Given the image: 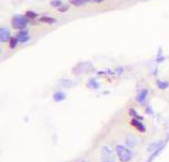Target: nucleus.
Listing matches in <instances>:
<instances>
[{
	"instance_id": "1",
	"label": "nucleus",
	"mask_w": 169,
	"mask_h": 162,
	"mask_svg": "<svg viewBox=\"0 0 169 162\" xmlns=\"http://www.w3.org/2000/svg\"><path fill=\"white\" fill-rule=\"evenodd\" d=\"M115 150H116V154L121 162H129L132 159V152L124 145H117Z\"/></svg>"
},
{
	"instance_id": "2",
	"label": "nucleus",
	"mask_w": 169,
	"mask_h": 162,
	"mask_svg": "<svg viewBox=\"0 0 169 162\" xmlns=\"http://www.w3.org/2000/svg\"><path fill=\"white\" fill-rule=\"evenodd\" d=\"M12 26L16 30H24L27 26V18L25 16H15L12 20Z\"/></svg>"
},
{
	"instance_id": "3",
	"label": "nucleus",
	"mask_w": 169,
	"mask_h": 162,
	"mask_svg": "<svg viewBox=\"0 0 169 162\" xmlns=\"http://www.w3.org/2000/svg\"><path fill=\"white\" fill-rule=\"evenodd\" d=\"M10 33L7 30L6 27H1L0 28V40L2 43H6L8 41H10Z\"/></svg>"
},
{
	"instance_id": "4",
	"label": "nucleus",
	"mask_w": 169,
	"mask_h": 162,
	"mask_svg": "<svg viewBox=\"0 0 169 162\" xmlns=\"http://www.w3.org/2000/svg\"><path fill=\"white\" fill-rule=\"evenodd\" d=\"M101 155L104 158V160H109L111 159V156L113 155V150L111 146H108V145H105V146H103L101 147Z\"/></svg>"
},
{
	"instance_id": "5",
	"label": "nucleus",
	"mask_w": 169,
	"mask_h": 162,
	"mask_svg": "<svg viewBox=\"0 0 169 162\" xmlns=\"http://www.w3.org/2000/svg\"><path fill=\"white\" fill-rule=\"evenodd\" d=\"M131 125L132 126H134L139 131H141V133H143L145 131V127H144V125L141 123V120H138V119H135V118H133L131 120Z\"/></svg>"
},
{
	"instance_id": "6",
	"label": "nucleus",
	"mask_w": 169,
	"mask_h": 162,
	"mask_svg": "<svg viewBox=\"0 0 169 162\" xmlns=\"http://www.w3.org/2000/svg\"><path fill=\"white\" fill-rule=\"evenodd\" d=\"M148 90H142V91L139 92V94L137 95V102L140 104L144 103V101L147 100V97H148Z\"/></svg>"
},
{
	"instance_id": "7",
	"label": "nucleus",
	"mask_w": 169,
	"mask_h": 162,
	"mask_svg": "<svg viewBox=\"0 0 169 162\" xmlns=\"http://www.w3.org/2000/svg\"><path fill=\"white\" fill-rule=\"evenodd\" d=\"M16 38L18 40V42H20V43H25V42H27V41L29 40V35H28L26 32H19L18 34L16 35Z\"/></svg>"
},
{
	"instance_id": "8",
	"label": "nucleus",
	"mask_w": 169,
	"mask_h": 162,
	"mask_svg": "<svg viewBox=\"0 0 169 162\" xmlns=\"http://www.w3.org/2000/svg\"><path fill=\"white\" fill-rule=\"evenodd\" d=\"M53 100H54L55 102H62L63 100H65V93H63V92L61 91L55 92V93L53 94Z\"/></svg>"
},
{
	"instance_id": "9",
	"label": "nucleus",
	"mask_w": 169,
	"mask_h": 162,
	"mask_svg": "<svg viewBox=\"0 0 169 162\" xmlns=\"http://www.w3.org/2000/svg\"><path fill=\"white\" fill-rule=\"evenodd\" d=\"M163 141H159V142L152 143L150 146L148 147V152H152L153 150L156 151L157 149H159V147H160V146H163Z\"/></svg>"
},
{
	"instance_id": "10",
	"label": "nucleus",
	"mask_w": 169,
	"mask_h": 162,
	"mask_svg": "<svg viewBox=\"0 0 169 162\" xmlns=\"http://www.w3.org/2000/svg\"><path fill=\"white\" fill-rule=\"evenodd\" d=\"M163 146H165V145H163V146H160V147H159V149H157L156 151H153V154H152V155H151L150 158L148 159V161H147V162L153 161V160H155V158H157V156H158V155H159V154H160V152L163 151Z\"/></svg>"
},
{
	"instance_id": "11",
	"label": "nucleus",
	"mask_w": 169,
	"mask_h": 162,
	"mask_svg": "<svg viewBox=\"0 0 169 162\" xmlns=\"http://www.w3.org/2000/svg\"><path fill=\"white\" fill-rule=\"evenodd\" d=\"M40 22H42V23H46V24H53V23H55L56 22V20L55 18H53V17L44 16V17H41V18H40Z\"/></svg>"
},
{
	"instance_id": "12",
	"label": "nucleus",
	"mask_w": 169,
	"mask_h": 162,
	"mask_svg": "<svg viewBox=\"0 0 169 162\" xmlns=\"http://www.w3.org/2000/svg\"><path fill=\"white\" fill-rule=\"evenodd\" d=\"M88 0H69V2L75 7H80L82 5H85Z\"/></svg>"
},
{
	"instance_id": "13",
	"label": "nucleus",
	"mask_w": 169,
	"mask_h": 162,
	"mask_svg": "<svg viewBox=\"0 0 169 162\" xmlns=\"http://www.w3.org/2000/svg\"><path fill=\"white\" fill-rule=\"evenodd\" d=\"M157 86H158L160 90H166L169 86V83L166 82V81H158V82H157Z\"/></svg>"
},
{
	"instance_id": "14",
	"label": "nucleus",
	"mask_w": 169,
	"mask_h": 162,
	"mask_svg": "<svg viewBox=\"0 0 169 162\" xmlns=\"http://www.w3.org/2000/svg\"><path fill=\"white\" fill-rule=\"evenodd\" d=\"M135 143H137V139H135L133 136L126 137V144H127L129 146H134V145H135Z\"/></svg>"
},
{
	"instance_id": "15",
	"label": "nucleus",
	"mask_w": 169,
	"mask_h": 162,
	"mask_svg": "<svg viewBox=\"0 0 169 162\" xmlns=\"http://www.w3.org/2000/svg\"><path fill=\"white\" fill-rule=\"evenodd\" d=\"M25 17L26 18H29V20H34V18L37 17V14L34 13V12H31V10H28V12H26Z\"/></svg>"
},
{
	"instance_id": "16",
	"label": "nucleus",
	"mask_w": 169,
	"mask_h": 162,
	"mask_svg": "<svg viewBox=\"0 0 169 162\" xmlns=\"http://www.w3.org/2000/svg\"><path fill=\"white\" fill-rule=\"evenodd\" d=\"M88 86L90 87V89H98L99 87V84L97 83V81H95V79H90L89 81V83H88Z\"/></svg>"
},
{
	"instance_id": "17",
	"label": "nucleus",
	"mask_w": 169,
	"mask_h": 162,
	"mask_svg": "<svg viewBox=\"0 0 169 162\" xmlns=\"http://www.w3.org/2000/svg\"><path fill=\"white\" fill-rule=\"evenodd\" d=\"M17 42H18L17 38H12L10 41H9V48H10V49H15L16 46H17Z\"/></svg>"
},
{
	"instance_id": "18",
	"label": "nucleus",
	"mask_w": 169,
	"mask_h": 162,
	"mask_svg": "<svg viewBox=\"0 0 169 162\" xmlns=\"http://www.w3.org/2000/svg\"><path fill=\"white\" fill-rule=\"evenodd\" d=\"M51 6L55 7V8H60L61 5H62V1L61 0H51Z\"/></svg>"
},
{
	"instance_id": "19",
	"label": "nucleus",
	"mask_w": 169,
	"mask_h": 162,
	"mask_svg": "<svg viewBox=\"0 0 169 162\" xmlns=\"http://www.w3.org/2000/svg\"><path fill=\"white\" fill-rule=\"evenodd\" d=\"M69 9V7L68 6H63V7H60L59 8V12H67Z\"/></svg>"
},
{
	"instance_id": "20",
	"label": "nucleus",
	"mask_w": 169,
	"mask_h": 162,
	"mask_svg": "<svg viewBox=\"0 0 169 162\" xmlns=\"http://www.w3.org/2000/svg\"><path fill=\"white\" fill-rule=\"evenodd\" d=\"M147 112H148V113H150V115H152V111H151V108H148V110H147Z\"/></svg>"
},
{
	"instance_id": "21",
	"label": "nucleus",
	"mask_w": 169,
	"mask_h": 162,
	"mask_svg": "<svg viewBox=\"0 0 169 162\" xmlns=\"http://www.w3.org/2000/svg\"><path fill=\"white\" fill-rule=\"evenodd\" d=\"M90 1H94V2H101V1H104V0H90Z\"/></svg>"
},
{
	"instance_id": "22",
	"label": "nucleus",
	"mask_w": 169,
	"mask_h": 162,
	"mask_svg": "<svg viewBox=\"0 0 169 162\" xmlns=\"http://www.w3.org/2000/svg\"><path fill=\"white\" fill-rule=\"evenodd\" d=\"M103 162H114V161H112V160H104Z\"/></svg>"
},
{
	"instance_id": "23",
	"label": "nucleus",
	"mask_w": 169,
	"mask_h": 162,
	"mask_svg": "<svg viewBox=\"0 0 169 162\" xmlns=\"http://www.w3.org/2000/svg\"><path fill=\"white\" fill-rule=\"evenodd\" d=\"M83 162H85V161H83Z\"/></svg>"
}]
</instances>
